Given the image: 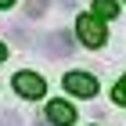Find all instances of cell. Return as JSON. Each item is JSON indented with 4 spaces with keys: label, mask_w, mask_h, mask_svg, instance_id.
Returning <instances> with one entry per match:
<instances>
[{
    "label": "cell",
    "mask_w": 126,
    "mask_h": 126,
    "mask_svg": "<svg viewBox=\"0 0 126 126\" xmlns=\"http://www.w3.org/2000/svg\"><path fill=\"white\" fill-rule=\"evenodd\" d=\"M94 15H97V18H115V15H119V4H115V0H94Z\"/></svg>",
    "instance_id": "cell-6"
},
{
    "label": "cell",
    "mask_w": 126,
    "mask_h": 126,
    "mask_svg": "<svg viewBox=\"0 0 126 126\" xmlns=\"http://www.w3.org/2000/svg\"><path fill=\"white\" fill-rule=\"evenodd\" d=\"M11 4H15V0H0V7H4V11H7V7H11Z\"/></svg>",
    "instance_id": "cell-10"
},
{
    "label": "cell",
    "mask_w": 126,
    "mask_h": 126,
    "mask_svg": "<svg viewBox=\"0 0 126 126\" xmlns=\"http://www.w3.org/2000/svg\"><path fill=\"white\" fill-rule=\"evenodd\" d=\"M15 83V90H18L22 97H29V101H36V97H43V90H47V83H43V76H36V72H18V76L11 79Z\"/></svg>",
    "instance_id": "cell-2"
},
{
    "label": "cell",
    "mask_w": 126,
    "mask_h": 126,
    "mask_svg": "<svg viewBox=\"0 0 126 126\" xmlns=\"http://www.w3.org/2000/svg\"><path fill=\"white\" fill-rule=\"evenodd\" d=\"M112 97H115V105H126V76L115 83V90H112Z\"/></svg>",
    "instance_id": "cell-7"
},
{
    "label": "cell",
    "mask_w": 126,
    "mask_h": 126,
    "mask_svg": "<svg viewBox=\"0 0 126 126\" xmlns=\"http://www.w3.org/2000/svg\"><path fill=\"white\" fill-rule=\"evenodd\" d=\"M0 61H7V47H4V43H0Z\"/></svg>",
    "instance_id": "cell-9"
},
{
    "label": "cell",
    "mask_w": 126,
    "mask_h": 126,
    "mask_svg": "<svg viewBox=\"0 0 126 126\" xmlns=\"http://www.w3.org/2000/svg\"><path fill=\"white\" fill-rule=\"evenodd\" d=\"M76 32H79V40H83L87 47H105V40H108V32H105V18H97V15H79Z\"/></svg>",
    "instance_id": "cell-1"
},
{
    "label": "cell",
    "mask_w": 126,
    "mask_h": 126,
    "mask_svg": "<svg viewBox=\"0 0 126 126\" xmlns=\"http://www.w3.org/2000/svg\"><path fill=\"white\" fill-rule=\"evenodd\" d=\"M65 90L76 94V97H94L97 94V79L87 76V72H68L65 76Z\"/></svg>",
    "instance_id": "cell-3"
},
{
    "label": "cell",
    "mask_w": 126,
    "mask_h": 126,
    "mask_svg": "<svg viewBox=\"0 0 126 126\" xmlns=\"http://www.w3.org/2000/svg\"><path fill=\"white\" fill-rule=\"evenodd\" d=\"M47 11V0H29V15L36 18V15H43Z\"/></svg>",
    "instance_id": "cell-8"
},
{
    "label": "cell",
    "mask_w": 126,
    "mask_h": 126,
    "mask_svg": "<svg viewBox=\"0 0 126 126\" xmlns=\"http://www.w3.org/2000/svg\"><path fill=\"white\" fill-rule=\"evenodd\" d=\"M47 123L50 126H72L76 123V108L68 101H50L47 105Z\"/></svg>",
    "instance_id": "cell-4"
},
{
    "label": "cell",
    "mask_w": 126,
    "mask_h": 126,
    "mask_svg": "<svg viewBox=\"0 0 126 126\" xmlns=\"http://www.w3.org/2000/svg\"><path fill=\"white\" fill-rule=\"evenodd\" d=\"M72 47H76V43H72L68 32H50V36H47V50L54 54V58H68Z\"/></svg>",
    "instance_id": "cell-5"
}]
</instances>
